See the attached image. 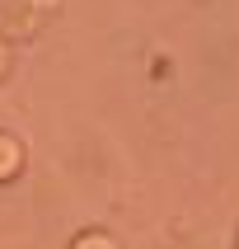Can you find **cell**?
I'll use <instances>...</instances> for the list:
<instances>
[{
  "label": "cell",
  "mask_w": 239,
  "mask_h": 249,
  "mask_svg": "<svg viewBox=\"0 0 239 249\" xmlns=\"http://www.w3.org/2000/svg\"><path fill=\"white\" fill-rule=\"evenodd\" d=\"M14 169H19V151L10 141H0V174H14Z\"/></svg>",
  "instance_id": "cell-1"
}]
</instances>
